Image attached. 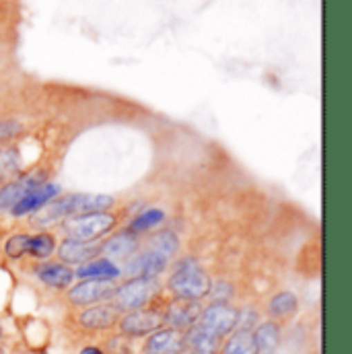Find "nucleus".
I'll use <instances>...</instances> for the list:
<instances>
[{
    "label": "nucleus",
    "instance_id": "24",
    "mask_svg": "<svg viewBox=\"0 0 352 354\" xmlns=\"http://www.w3.org/2000/svg\"><path fill=\"white\" fill-rule=\"evenodd\" d=\"M56 250V239L50 233H37L33 237H29V248L27 254H31L37 260H46L48 256H52Z\"/></svg>",
    "mask_w": 352,
    "mask_h": 354
},
{
    "label": "nucleus",
    "instance_id": "14",
    "mask_svg": "<svg viewBox=\"0 0 352 354\" xmlns=\"http://www.w3.org/2000/svg\"><path fill=\"white\" fill-rule=\"evenodd\" d=\"M138 250V237L130 231H122L111 235L101 243V254L107 260H130Z\"/></svg>",
    "mask_w": 352,
    "mask_h": 354
},
{
    "label": "nucleus",
    "instance_id": "23",
    "mask_svg": "<svg viewBox=\"0 0 352 354\" xmlns=\"http://www.w3.org/2000/svg\"><path fill=\"white\" fill-rule=\"evenodd\" d=\"M151 252L159 254L161 258H165L167 262L179 252V239L174 231H161L151 239Z\"/></svg>",
    "mask_w": 352,
    "mask_h": 354
},
{
    "label": "nucleus",
    "instance_id": "9",
    "mask_svg": "<svg viewBox=\"0 0 352 354\" xmlns=\"http://www.w3.org/2000/svg\"><path fill=\"white\" fill-rule=\"evenodd\" d=\"M147 354H183L185 353V334L174 328H161L153 332L145 344Z\"/></svg>",
    "mask_w": 352,
    "mask_h": 354
},
{
    "label": "nucleus",
    "instance_id": "20",
    "mask_svg": "<svg viewBox=\"0 0 352 354\" xmlns=\"http://www.w3.org/2000/svg\"><path fill=\"white\" fill-rule=\"evenodd\" d=\"M163 221H165V212L161 208H147V210H142L140 214L134 216L128 231L138 235V233H145V231H151V229L159 227Z\"/></svg>",
    "mask_w": 352,
    "mask_h": 354
},
{
    "label": "nucleus",
    "instance_id": "11",
    "mask_svg": "<svg viewBox=\"0 0 352 354\" xmlns=\"http://www.w3.org/2000/svg\"><path fill=\"white\" fill-rule=\"evenodd\" d=\"M101 254V243L95 241H79V239H66L58 248V256L64 264L83 266L95 260Z\"/></svg>",
    "mask_w": 352,
    "mask_h": 354
},
{
    "label": "nucleus",
    "instance_id": "18",
    "mask_svg": "<svg viewBox=\"0 0 352 354\" xmlns=\"http://www.w3.org/2000/svg\"><path fill=\"white\" fill-rule=\"evenodd\" d=\"M75 276H79L83 280H113L120 276V268L107 258H95V260L81 266L75 272Z\"/></svg>",
    "mask_w": 352,
    "mask_h": 354
},
{
    "label": "nucleus",
    "instance_id": "6",
    "mask_svg": "<svg viewBox=\"0 0 352 354\" xmlns=\"http://www.w3.org/2000/svg\"><path fill=\"white\" fill-rule=\"evenodd\" d=\"M113 292H115L113 280H83L71 288L68 299L73 305L91 307L113 299Z\"/></svg>",
    "mask_w": 352,
    "mask_h": 354
},
{
    "label": "nucleus",
    "instance_id": "15",
    "mask_svg": "<svg viewBox=\"0 0 352 354\" xmlns=\"http://www.w3.org/2000/svg\"><path fill=\"white\" fill-rule=\"evenodd\" d=\"M165 268H167V260L149 250V252H142V254L130 258L126 272L132 278H157Z\"/></svg>",
    "mask_w": 352,
    "mask_h": 354
},
{
    "label": "nucleus",
    "instance_id": "13",
    "mask_svg": "<svg viewBox=\"0 0 352 354\" xmlns=\"http://www.w3.org/2000/svg\"><path fill=\"white\" fill-rule=\"evenodd\" d=\"M200 313H202V309H200L198 301H181V299H177L174 305H169L163 319L174 330H185V328L189 330L192 326L198 324Z\"/></svg>",
    "mask_w": 352,
    "mask_h": 354
},
{
    "label": "nucleus",
    "instance_id": "19",
    "mask_svg": "<svg viewBox=\"0 0 352 354\" xmlns=\"http://www.w3.org/2000/svg\"><path fill=\"white\" fill-rule=\"evenodd\" d=\"M223 354H260L254 334L250 330H237L225 344Z\"/></svg>",
    "mask_w": 352,
    "mask_h": 354
},
{
    "label": "nucleus",
    "instance_id": "3",
    "mask_svg": "<svg viewBox=\"0 0 352 354\" xmlns=\"http://www.w3.org/2000/svg\"><path fill=\"white\" fill-rule=\"evenodd\" d=\"M157 295V278H130L122 286H115L113 301L120 311H138L149 305Z\"/></svg>",
    "mask_w": 352,
    "mask_h": 354
},
{
    "label": "nucleus",
    "instance_id": "22",
    "mask_svg": "<svg viewBox=\"0 0 352 354\" xmlns=\"http://www.w3.org/2000/svg\"><path fill=\"white\" fill-rule=\"evenodd\" d=\"M297 307H299L297 297L290 290H282V292H278V295H274L270 299L268 311L274 317H290V315H295Z\"/></svg>",
    "mask_w": 352,
    "mask_h": 354
},
{
    "label": "nucleus",
    "instance_id": "8",
    "mask_svg": "<svg viewBox=\"0 0 352 354\" xmlns=\"http://www.w3.org/2000/svg\"><path fill=\"white\" fill-rule=\"evenodd\" d=\"M60 194V187L56 183H41L35 189H31L29 194H25L12 208V216H23V214H31V212H39L44 206H48L52 200H56V196Z\"/></svg>",
    "mask_w": 352,
    "mask_h": 354
},
{
    "label": "nucleus",
    "instance_id": "25",
    "mask_svg": "<svg viewBox=\"0 0 352 354\" xmlns=\"http://www.w3.org/2000/svg\"><path fill=\"white\" fill-rule=\"evenodd\" d=\"M21 169V159L15 149H0V185L8 183Z\"/></svg>",
    "mask_w": 352,
    "mask_h": 354
},
{
    "label": "nucleus",
    "instance_id": "5",
    "mask_svg": "<svg viewBox=\"0 0 352 354\" xmlns=\"http://www.w3.org/2000/svg\"><path fill=\"white\" fill-rule=\"evenodd\" d=\"M237 319H239V311L235 307H231L229 303L214 301L200 313L198 326H202L204 330L223 338L227 334H233V330L237 328Z\"/></svg>",
    "mask_w": 352,
    "mask_h": 354
},
{
    "label": "nucleus",
    "instance_id": "2",
    "mask_svg": "<svg viewBox=\"0 0 352 354\" xmlns=\"http://www.w3.org/2000/svg\"><path fill=\"white\" fill-rule=\"evenodd\" d=\"M210 286H212L210 276L194 258L181 260L174 268L169 278L172 292L181 301H200L210 295Z\"/></svg>",
    "mask_w": 352,
    "mask_h": 354
},
{
    "label": "nucleus",
    "instance_id": "1",
    "mask_svg": "<svg viewBox=\"0 0 352 354\" xmlns=\"http://www.w3.org/2000/svg\"><path fill=\"white\" fill-rule=\"evenodd\" d=\"M113 206V198L105 194H71L52 200L48 206L39 210L35 216L37 223L50 225L60 218H73L81 214H93V212H107Z\"/></svg>",
    "mask_w": 352,
    "mask_h": 354
},
{
    "label": "nucleus",
    "instance_id": "12",
    "mask_svg": "<svg viewBox=\"0 0 352 354\" xmlns=\"http://www.w3.org/2000/svg\"><path fill=\"white\" fill-rule=\"evenodd\" d=\"M79 322L87 330H109L120 322V309L109 303L91 305L81 313Z\"/></svg>",
    "mask_w": 352,
    "mask_h": 354
},
{
    "label": "nucleus",
    "instance_id": "7",
    "mask_svg": "<svg viewBox=\"0 0 352 354\" xmlns=\"http://www.w3.org/2000/svg\"><path fill=\"white\" fill-rule=\"evenodd\" d=\"M163 326H165L163 315H159L157 311H149V309L130 311V313L124 315L122 322H120L122 334H126V336H130V338L151 336L153 332L161 330Z\"/></svg>",
    "mask_w": 352,
    "mask_h": 354
},
{
    "label": "nucleus",
    "instance_id": "10",
    "mask_svg": "<svg viewBox=\"0 0 352 354\" xmlns=\"http://www.w3.org/2000/svg\"><path fill=\"white\" fill-rule=\"evenodd\" d=\"M44 174H27L23 177H17L8 183H4L0 187V210L12 208L25 194H29L31 189H35L37 185L46 183Z\"/></svg>",
    "mask_w": 352,
    "mask_h": 354
},
{
    "label": "nucleus",
    "instance_id": "21",
    "mask_svg": "<svg viewBox=\"0 0 352 354\" xmlns=\"http://www.w3.org/2000/svg\"><path fill=\"white\" fill-rule=\"evenodd\" d=\"M254 334V340H256V346H258V351L262 353H270V351H274L276 346H278V342H280V328H278V324L276 322H264L262 326H258V330L256 332H252Z\"/></svg>",
    "mask_w": 352,
    "mask_h": 354
},
{
    "label": "nucleus",
    "instance_id": "16",
    "mask_svg": "<svg viewBox=\"0 0 352 354\" xmlns=\"http://www.w3.org/2000/svg\"><path fill=\"white\" fill-rule=\"evenodd\" d=\"M35 276L50 288H66L73 284L75 270L66 264H41L35 268Z\"/></svg>",
    "mask_w": 352,
    "mask_h": 354
},
{
    "label": "nucleus",
    "instance_id": "17",
    "mask_svg": "<svg viewBox=\"0 0 352 354\" xmlns=\"http://www.w3.org/2000/svg\"><path fill=\"white\" fill-rule=\"evenodd\" d=\"M219 346H221V338L198 324L192 326L185 336V348H189L192 354H216Z\"/></svg>",
    "mask_w": 352,
    "mask_h": 354
},
{
    "label": "nucleus",
    "instance_id": "27",
    "mask_svg": "<svg viewBox=\"0 0 352 354\" xmlns=\"http://www.w3.org/2000/svg\"><path fill=\"white\" fill-rule=\"evenodd\" d=\"M81 354H103L99 348H95V346H85L83 351H81Z\"/></svg>",
    "mask_w": 352,
    "mask_h": 354
},
{
    "label": "nucleus",
    "instance_id": "26",
    "mask_svg": "<svg viewBox=\"0 0 352 354\" xmlns=\"http://www.w3.org/2000/svg\"><path fill=\"white\" fill-rule=\"evenodd\" d=\"M29 237L31 235H12L6 241V245H4L6 256L12 258V260H19L21 256H25L27 254V248H29Z\"/></svg>",
    "mask_w": 352,
    "mask_h": 354
},
{
    "label": "nucleus",
    "instance_id": "4",
    "mask_svg": "<svg viewBox=\"0 0 352 354\" xmlns=\"http://www.w3.org/2000/svg\"><path fill=\"white\" fill-rule=\"evenodd\" d=\"M113 227H115V216L109 212L81 214L64 223V231L68 239H79V241H97L105 233H109Z\"/></svg>",
    "mask_w": 352,
    "mask_h": 354
}]
</instances>
